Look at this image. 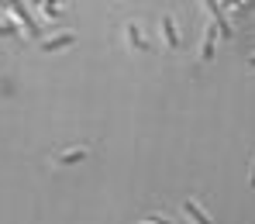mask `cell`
Masks as SVG:
<instances>
[{"mask_svg":"<svg viewBox=\"0 0 255 224\" xmlns=\"http://www.w3.org/2000/svg\"><path fill=\"white\" fill-rule=\"evenodd\" d=\"M125 31H128V38H131V45H134V48H148V45H145V38H141V28H138L134 21L128 24Z\"/></svg>","mask_w":255,"mask_h":224,"instance_id":"8","label":"cell"},{"mask_svg":"<svg viewBox=\"0 0 255 224\" xmlns=\"http://www.w3.org/2000/svg\"><path fill=\"white\" fill-rule=\"evenodd\" d=\"M10 10H14V17H21V24H24V31H28V35H35V31H38V28H35V21H31V14H28V7H24V3H14V7H10Z\"/></svg>","mask_w":255,"mask_h":224,"instance_id":"5","label":"cell"},{"mask_svg":"<svg viewBox=\"0 0 255 224\" xmlns=\"http://www.w3.org/2000/svg\"><path fill=\"white\" fill-rule=\"evenodd\" d=\"M249 186L255 190V162H252V173H249Z\"/></svg>","mask_w":255,"mask_h":224,"instance_id":"9","label":"cell"},{"mask_svg":"<svg viewBox=\"0 0 255 224\" xmlns=\"http://www.w3.org/2000/svg\"><path fill=\"white\" fill-rule=\"evenodd\" d=\"M217 38H221V35H217V28H214V24H207L204 48H200V59H204V62H211V59H214V45H217Z\"/></svg>","mask_w":255,"mask_h":224,"instance_id":"4","label":"cell"},{"mask_svg":"<svg viewBox=\"0 0 255 224\" xmlns=\"http://www.w3.org/2000/svg\"><path fill=\"white\" fill-rule=\"evenodd\" d=\"M162 35H166V45H169V48H179V35H176V24H172L169 14L162 17Z\"/></svg>","mask_w":255,"mask_h":224,"instance_id":"7","label":"cell"},{"mask_svg":"<svg viewBox=\"0 0 255 224\" xmlns=\"http://www.w3.org/2000/svg\"><path fill=\"white\" fill-rule=\"evenodd\" d=\"M183 214L190 218V224H214L211 218H207V214H204V211L197 207V200H190V197L183 200Z\"/></svg>","mask_w":255,"mask_h":224,"instance_id":"3","label":"cell"},{"mask_svg":"<svg viewBox=\"0 0 255 224\" xmlns=\"http://www.w3.org/2000/svg\"><path fill=\"white\" fill-rule=\"evenodd\" d=\"M249 66H255V55H252V59H249Z\"/></svg>","mask_w":255,"mask_h":224,"instance_id":"10","label":"cell"},{"mask_svg":"<svg viewBox=\"0 0 255 224\" xmlns=\"http://www.w3.org/2000/svg\"><path fill=\"white\" fill-rule=\"evenodd\" d=\"M86 155H90V148H86V145H76V148H66L62 155H55V166H73V162H83Z\"/></svg>","mask_w":255,"mask_h":224,"instance_id":"2","label":"cell"},{"mask_svg":"<svg viewBox=\"0 0 255 224\" xmlns=\"http://www.w3.org/2000/svg\"><path fill=\"white\" fill-rule=\"evenodd\" d=\"M207 14H211V24L217 28L221 38H231V35H235V31H231V21H228L224 10H221V3H207Z\"/></svg>","mask_w":255,"mask_h":224,"instance_id":"1","label":"cell"},{"mask_svg":"<svg viewBox=\"0 0 255 224\" xmlns=\"http://www.w3.org/2000/svg\"><path fill=\"white\" fill-rule=\"evenodd\" d=\"M66 45H73V35L66 31V35H55V38H48L42 42V52H59V48H66Z\"/></svg>","mask_w":255,"mask_h":224,"instance_id":"6","label":"cell"}]
</instances>
